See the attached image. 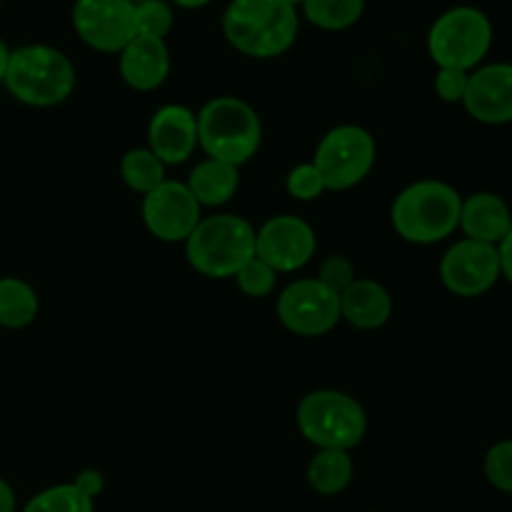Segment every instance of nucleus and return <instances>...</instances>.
Masks as SVG:
<instances>
[{"mask_svg": "<svg viewBox=\"0 0 512 512\" xmlns=\"http://www.w3.org/2000/svg\"><path fill=\"white\" fill-rule=\"evenodd\" d=\"M235 283H238L240 293H245L248 298H265V295H270L275 290L278 273L260 258H253L238 270Z\"/></svg>", "mask_w": 512, "mask_h": 512, "instance_id": "nucleus-26", "label": "nucleus"}, {"mask_svg": "<svg viewBox=\"0 0 512 512\" xmlns=\"http://www.w3.org/2000/svg\"><path fill=\"white\" fill-rule=\"evenodd\" d=\"M73 485L80 490V493L85 495V498L95 500L100 493H103L105 480H103V473H100V470L90 468V470H83V473H80L78 478H75Z\"/></svg>", "mask_w": 512, "mask_h": 512, "instance_id": "nucleus-31", "label": "nucleus"}, {"mask_svg": "<svg viewBox=\"0 0 512 512\" xmlns=\"http://www.w3.org/2000/svg\"><path fill=\"white\" fill-rule=\"evenodd\" d=\"M460 208L463 198L453 185L443 180H418L393 200L390 220L405 243L433 245L458 230Z\"/></svg>", "mask_w": 512, "mask_h": 512, "instance_id": "nucleus-2", "label": "nucleus"}, {"mask_svg": "<svg viewBox=\"0 0 512 512\" xmlns=\"http://www.w3.org/2000/svg\"><path fill=\"white\" fill-rule=\"evenodd\" d=\"M73 28L100 53H120L135 38L133 0H75Z\"/></svg>", "mask_w": 512, "mask_h": 512, "instance_id": "nucleus-12", "label": "nucleus"}, {"mask_svg": "<svg viewBox=\"0 0 512 512\" xmlns=\"http://www.w3.org/2000/svg\"><path fill=\"white\" fill-rule=\"evenodd\" d=\"M305 18L323 30L353 28L365 13V0H303Z\"/></svg>", "mask_w": 512, "mask_h": 512, "instance_id": "nucleus-23", "label": "nucleus"}, {"mask_svg": "<svg viewBox=\"0 0 512 512\" xmlns=\"http://www.w3.org/2000/svg\"><path fill=\"white\" fill-rule=\"evenodd\" d=\"M300 435L320 450L350 453L368 433V415L353 395L343 390H313L305 395L295 413Z\"/></svg>", "mask_w": 512, "mask_h": 512, "instance_id": "nucleus-6", "label": "nucleus"}, {"mask_svg": "<svg viewBox=\"0 0 512 512\" xmlns=\"http://www.w3.org/2000/svg\"><path fill=\"white\" fill-rule=\"evenodd\" d=\"M285 188H288V193L293 195L295 200H303V203L318 200L320 195L328 193L323 178H320L318 168H315L313 163L295 165L288 173V178H285Z\"/></svg>", "mask_w": 512, "mask_h": 512, "instance_id": "nucleus-28", "label": "nucleus"}, {"mask_svg": "<svg viewBox=\"0 0 512 512\" xmlns=\"http://www.w3.org/2000/svg\"><path fill=\"white\" fill-rule=\"evenodd\" d=\"M463 105L478 123H512V65L493 63L470 73Z\"/></svg>", "mask_w": 512, "mask_h": 512, "instance_id": "nucleus-14", "label": "nucleus"}, {"mask_svg": "<svg viewBox=\"0 0 512 512\" xmlns=\"http://www.w3.org/2000/svg\"><path fill=\"white\" fill-rule=\"evenodd\" d=\"M298 10L280 0H230L223 13V33L238 53L250 58H278L298 38Z\"/></svg>", "mask_w": 512, "mask_h": 512, "instance_id": "nucleus-1", "label": "nucleus"}, {"mask_svg": "<svg viewBox=\"0 0 512 512\" xmlns=\"http://www.w3.org/2000/svg\"><path fill=\"white\" fill-rule=\"evenodd\" d=\"M485 478L500 493L512 495V440L495 443L485 455Z\"/></svg>", "mask_w": 512, "mask_h": 512, "instance_id": "nucleus-27", "label": "nucleus"}, {"mask_svg": "<svg viewBox=\"0 0 512 512\" xmlns=\"http://www.w3.org/2000/svg\"><path fill=\"white\" fill-rule=\"evenodd\" d=\"M318 280L340 295L355 280L353 263L348 258H343V255H333V258H328L320 265Z\"/></svg>", "mask_w": 512, "mask_h": 512, "instance_id": "nucleus-29", "label": "nucleus"}, {"mask_svg": "<svg viewBox=\"0 0 512 512\" xmlns=\"http://www.w3.org/2000/svg\"><path fill=\"white\" fill-rule=\"evenodd\" d=\"M280 3L290 5V8H295V5H303V0H280Z\"/></svg>", "mask_w": 512, "mask_h": 512, "instance_id": "nucleus-36", "label": "nucleus"}, {"mask_svg": "<svg viewBox=\"0 0 512 512\" xmlns=\"http://www.w3.org/2000/svg\"><path fill=\"white\" fill-rule=\"evenodd\" d=\"M170 73V53L165 40L135 35L120 50V75L125 83L140 93L160 88Z\"/></svg>", "mask_w": 512, "mask_h": 512, "instance_id": "nucleus-16", "label": "nucleus"}, {"mask_svg": "<svg viewBox=\"0 0 512 512\" xmlns=\"http://www.w3.org/2000/svg\"><path fill=\"white\" fill-rule=\"evenodd\" d=\"M458 228H463L468 240L500 245L512 230V213L500 195L473 193L463 200Z\"/></svg>", "mask_w": 512, "mask_h": 512, "instance_id": "nucleus-17", "label": "nucleus"}, {"mask_svg": "<svg viewBox=\"0 0 512 512\" xmlns=\"http://www.w3.org/2000/svg\"><path fill=\"white\" fill-rule=\"evenodd\" d=\"M120 175L125 185L140 195H148L165 180V165L150 148H133L120 160Z\"/></svg>", "mask_w": 512, "mask_h": 512, "instance_id": "nucleus-22", "label": "nucleus"}, {"mask_svg": "<svg viewBox=\"0 0 512 512\" xmlns=\"http://www.w3.org/2000/svg\"><path fill=\"white\" fill-rule=\"evenodd\" d=\"M200 203L190 188L180 180H163L155 190L143 195V223L163 243H185L190 238L198 223L203 220L200 215Z\"/></svg>", "mask_w": 512, "mask_h": 512, "instance_id": "nucleus-11", "label": "nucleus"}, {"mask_svg": "<svg viewBox=\"0 0 512 512\" xmlns=\"http://www.w3.org/2000/svg\"><path fill=\"white\" fill-rule=\"evenodd\" d=\"M378 145L360 125H338L328 130L315 148L313 165L323 178L325 190H350L363 183L375 168Z\"/></svg>", "mask_w": 512, "mask_h": 512, "instance_id": "nucleus-8", "label": "nucleus"}, {"mask_svg": "<svg viewBox=\"0 0 512 512\" xmlns=\"http://www.w3.org/2000/svg\"><path fill=\"white\" fill-rule=\"evenodd\" d=\"M10 95L30 108H53L75 90V68L65 53L50 45H23L10 50L5 70Z\"/></svg>", "mask_w": 512, "mask_h": 512, "instance_id": "nucleus-4", "label": "nucleus"}, {"mask_svg": "<svg viewBox=\"0 0 512 512\" xmlns=\"http://www.w3.org/2000/svg\"><path fill=\"white\" fill-rule=\"evenodd\" d=\"M498 255H500V275H505V278L512 283V230L505 235L503 243L498 245Z\"/></svg>", "mask_w": 512, "mask_h": 512, "instance_id": "nucleus-32", "label": "nucleus"}, {"mask_svg": "<svg viewBox=\"0 0 512 512\" xmlns=\"http://www.w3.org/2000/svg\"><path fill=\"white\" fill-rule=\"evenodd\" d=\"M468 78L470 73H463V70L440 68L438 75H435V93L445 103H463L465 90H468Z\"/></svg>", "mask_w": 512, "mask_h": 512, "instance_id": "nucleus-30", "label": "nucleus"}, {"mask_svg": "<svg viewBox=\"0 0 512 512\" xmlns=\"http://www.w3.org/2000/svg\"><path fill=\"white\" fill-rule=\"evenodd\" d=\"M8 63H10V50H8V45L0 40V83L5 80V70H8Z\"/></svg>", "mask_w": 512, "mask_h": 512, "instance_id": "nucleus-34", "label": "nucleus"}, {"mask_svg": "<svg viewBox=\"0 0 512 512\" xmlns=\"http://www.w3.org/2000/svg\"><path fill=\"white\" fill-rule=\"evenodd\" d=\"M393 315V298L375 280L355 278L340 293V320H348L358 330H378Z\"/></svg>", "mask_w": 512, "mask_h": 512, "instance_id": "nucleus-18", "label": "nucleus"}, {"mask_svg": "<svg viewBox=\"0 0 512 512\" xmlns=\"http://www.w3.org/2000/svg\"><path fill=\"white\" fill-rule=\"evenodd\" d=\"M500 278L498 245L478 240H458L440 260V280L460 298H478L488 293Z\"/></svg>", "mask_w": 512, "mask_h": 512, "instance_id": "nucleus-13", "label": "nucleus"}, {"mask_svg": "<svg viewBox=\"0 0 512 512\" xmlns=\"http://www.w3.org/2000/svg\"><path fill=\"white\" fill-rule=\"evenodd\" d=\"M263 143V123L250 103L233 95L213 98L198 113V145L208 158L240 168Z\"/></svg>", "mask_w": 512, "mask_h": 512, "instance_id": "nucleus-3", "label": "nucleus"}, {"mask_svg": "<svg viewBox=\"0 0 512 512\" xmlns=\"http://www.w3.org/2000/svg\"><path fill=\"white\" fill-rule=\"evenodd\" d=\"M185 255L205 278H235L255 258V228L240 215H210L185 240Z\"/></svg>", "mask_w": 512, "mask_h": 512, "instance_id": "nucleus-5", "label": "nucleus"}, {"mask_svg": "<svg viewBox=\"0 0 512 512\" xmlns=\"http://www.w3.org/2000/svg\"><path fill=\"white\" fill-rule=\"evenodd\" d=\"M275 308H278L280 323L300 338H320L340 323V295L318 278L290 283L278 295Z\"/></svg>", "mask_w": 512, "mask_h": 512, "instance_id": "nucleus-9", "label": "nucleus"}, {"mask_svg": "<svg viewBox=\"0 0 512 512\" xmlns=\"http://www.w3.org/2000/svg\"><path fill=\"white\" fill-rule=\"evenodd\" d=\"M148 143L163 165H180L198 148V115L185 105H163L148 125Z\"/></svg>", "mask_w": 512, "mask_h": 512, "instance_id": "nucleus-15", "label": "nucleus"}, {"mask_svg": "<svg viewBox=\"0 0 512 512\" xmlns=\"http://www.w3.org/2000/svg\"><path fill=\"white\" fill-rule=\"evenodd\" d=\"M175 5H180V8H203V5H208V3H213V0H173Z\"/></svg>", "mask_w": 512, "mask_h": 512, "instance_id": "nucleus-35", "label": "nucleus"}, {"mask_svg": "<svg viewBox=\"0 0 512 512\" xmlns=\"http://www.w3.org/2000/svg\"><path fill=\"white\" fill-rule=\"evenodd\" d=\"M353 475V458L345 450H320L308 465V485L320 495H340Z\"/></svg>", "mask_w": 512, "mask_h": 512, "instance_id": "nucleus-20", "label": "nucleus"}, {"mask_svg": "<svg viewBox=\"0 0 512 512\" xmlns=\"http://www.w3.org/2000/svg\"><path fill=\"white\" fill-rule=\"evenodd\" d=\"M0 512H15V493L3 478H0Z\"/></svg>", "mask_w": 512, "mask_h": 512, "instance_id": "nucleus-33", "label": "nucleus"}, {"mask_svg": "<svg viewBox=\"0 0 512 512\" xmlns=\"http://www.w3.org/2000/svg\"><path fill=\"white\" fill-rule=\"evenodd\" d=\"M493 45V25L488 15L470 5L450 8L428 33V53L438 68L470 73L483 63Z\"/></svg>", "mask_w": 512, "mask_h": 512, "instance_id": "nucleus-7", "label": "nucleus"}, {"mask_svg": "<svg viewBox=\"0 0 512 512\" xmlns=\"http://www.w3.org/2000/svg\"><path fill=\"white\" fill-rule=\"evenodd\" d=\"M38 293L20 278L0 280V325L10 330L28 328L38 318Z\"/></svg>", "mask_w": 512, "mask_h": 512, "instance_id": "nucleus-21", "label": "nucleus"}, {"mask_svg": "<svg viewBox=\"0 0 512 512\" xmlns=\"http://www.w3.org/2000/svg\"><path fill=\"white\" fill-rule=\"evenodd\" d=\"M200 208H220V205L230 203L240 188V170L235 165L220 163V160L205 158L190 170V178L185 183Z\"/></svg>", "mask_w": 512, "mask_h": 512, "instance_id": "nucleus-19", "label": "nucleus"}, {"mask_svg": "<svg viewBox=\"0 0 512 512\" xmlns=\"http://www.w3.org/2000/svg\"><path fill=\"white\" fill-rule=\"evenodd\" d=\"M23 512H95V505L73 483H65L30 498Z\"/></svg>", "mask_w": 512, "mask_h": 512, "instance_id": "nucleus-24", "label": "nucleus"}, {"mask_svg": "<svg viewBox=\"0 0 512 512\" xmlns=\"http://www.w3.org/2000/svg\"><path fill=\"white\" fill-rule=\"evenodd\" d=\"M318 235L308 220L298 215H275L255 230V258L275 273H295L313 260Z\"/></svg>", "mask_w": 512, "mask_h": 512, "instance_id": "nucleus-10", "label": "nucleus"}, {"mask_svg": "<svg viewBox=\"0 0 512 512\" xmlns=\"http://www.w3.org/2000/svg\"><path fill=\"white\" fill-rule=\"evenodd\" d=\"M173 10L165 0H143L135 5V33L145 38L165 40L173 30Z\"/></svg>", "mask_w": 512, "mask_h": 512, "instance_id": "nucleus-25", "label": "nucleus"}]
</instances>
